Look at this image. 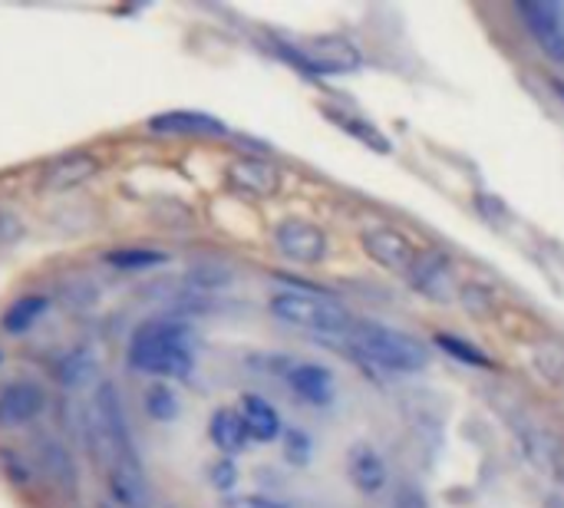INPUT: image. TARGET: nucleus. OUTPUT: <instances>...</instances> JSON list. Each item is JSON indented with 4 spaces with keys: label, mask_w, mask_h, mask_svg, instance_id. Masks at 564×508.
<instances>
[{
    "label": "nucleus",
    "mask_w": 564,
    "mask_h": 508,
    "mask_svg": "<svg viewBox=\"0 0 564 508\" xmlns=\"http://www.w3.org/2000/svg\"><path fill=\"white\" fill-rule=\"evenodd\" d=\"M89 453L102 469V479L109 486V496L122 508H149V483L135 453V443L129 436L126 410L119 400V390L112 383H99L93 403H89V423H86Z\"/></svg>",
    "instance_id": "nucleus-1"
},
{
    "label": "nucleus",
    "mask_w": 564,
    "mask_h": 508,
    "mask_svg": "<svg viewBox=\"0 0 564 508\" xmlns=\"http://www.w3.org/2000/svg\"><path fill=\"white\" fill-rule=\"evenodd\" d=\"M126 360L139 374L169 377V380H188L195 367V344L192 331L175 317H152L135 327Z\"/></svg>",
    "instance_id": "nucleus-2"
},
{
    "label": "nucleus",
    "mask_w": 564,
    "mask_h": 508,
    "mask_svg": "<svg viewBox=\"0 0 564 508\" xmlns=\"http://www.w3.org/2000/svg\"><path fill=\"white\" fill-rule=\"evenodd\" d=\"M350 350L367 360L370 367H380L387 374H420L430 360L426 347L413 341L410 334L377 324V321H354L344 334Z\"/></svg>",
    "instance_id": "nucleus-3"
},
{
    "label": "nucleus",
    "mask_w": 564,
    "mask_h": 508,
    "mask_svg": "<svg viewBox=\"0 0 564 508\" xmlns=\"http://www.w3.org/2000/svg\"><path fill=\"white\" fill-rule=\"evenodd\" d=\"M271 314L294 331H307L317 337H337V341H344V334L357 321L344 304H337L334 298H327L321 291H281L271 298Z\"/></svg>",
    "instance_id": "nucleus-4"
},
{
    "label": "nucleus",
    "mask_w": 564,
    "mask_h": 508,
    "mask_svg": "<svg viewBox=\"0 0 564 508\" xmlns=\"http://www.w3.org/2000/svg\"><path fill=\"white\" fill-rule=\"evenodd\" d=\"M284 56L294 60L304 73L311 76H337V73H354L364 56L354 43H347L344 36H317V40H307L301 46H288L281 43Z\"/></svg>",
    "instance_id": "nucleus-5"
},
{
    "label": "nucleus",
    "mask_w": 564,
    "mask_h": 508,
    "mask_svg": "<svg viewBox=\"0 0 564 508\" xmlns=\"http://www.w3.org/2000/svg\"><path fill=\"white\" fill-rule=\"evenodd\" d=\"M516 13H519L525 33L535 40V46L552 63H564V3H558V0H522V3H516Z\"/></svg>",
    "instance_id": "nucleus-6"
},
{
    "label": "nucleus",
    "mask_w": 564,
    "mask_h": 508,
    "mask_svg": "<svg viewBox=\"0 0 564 508\" xmlns=\"http://www.w3.org/2000/svg\"><path fill=\"white\" fill-rule=\"evenodd\" d=\"M278 370L284 377V383L297 393V400H304L307 407H330L337 383L334 374L324 364H311V360H294V357H278L274 360Z\"/></svg>",
    "instance_id": "nucleus-7"
},
{
    "label": "nucleus",
    "mask_w": 564,
    "mask_h": 508,
    "mask_svg": "<svg viewBox=\"0 0 564 508\" xmlns=\"http://www.w3.org/2000/svg\"><path fill=\"white\" fill-rule=\"evenodd\" d=\"M274 245L284 258H291L297 264H317L327 255L324 228H317L314 221H304V218H284L274 228Z\"/></svg>",
    "instance_id": "nucleus-8"
},
{
    "label": "nucleus",
    "mask_w": 564,
    "mask_h": 508,
    "mask_svg": "<svg viewBox=\"0 0 564 508\" xmlns=\"http://www.w3.org/2000/svg\"><path fill=\"white\" fill-rule=\"evenodd\" d=\"M225 179L235 192L251 195V198H271L281 188V169L268 159H254V155H238L228 162Z\"/></svg>",
    "instance_id": "nucleus-9"
},
{
    "label": "nucleus",
    "mask_w": 564,
    "mask_h": 508,
    "mask_svg": "<svg viewBox=\"0 0 564 508\" xmlns=\"http://www.w3.org/2000/svg\"><path fill=\"white\" fill-rule=\"evenodd\" d=\"M360 245L380 268L397 271V274H406L416 261V248L410 245V238L397 228H387V225L367 228L360 235Z\"/></svg>",
    "instance_id": "nucleus-10"
},
{
    "label": "nucleus",
    "mask_w": 564,
    "mask_h": 508,
    "mask_svg": "<svg viewBox=\"0 0 564 508\" xmlns=\"http://www.w3.org/2000/svg\"><path fill=\"white\" fill-rule=\"evenodd\" d=\"M406 281L420 291V294H426V298H433V301H453V291H456V278H453V261L443 255V251H423V255H416V261H413V268L406 271Z\"/></svg>",
    "instance_id": "nucleus-11"
},
{
    "label": "nucleus",
    "mask_w": 564,
    "mask_h": 508,
    "mask_svg": "<svg viewBox=\"0 0 564 508\" xmlns=\"http://www.w3.org/2000/svg\"><path fill=\"white\" fill-rule=\"evenodd\" d=\"M149 132L155 136H175V139H225L228 136V126L208 112H185V109H175V112H162V116H152L149 119Z\"/></svg>",
    "instance_id": "nucleus-12"
},
{
    "label": "nucleus",
    "mask_w": 564,
    "mask_h": 508,
    "mask_svg": "<svg viewBox=\"0 0 564 508\" xmlns=\"http://www.w3.org/2000/svg\"><path fill=\"white\" fill-rule=\"evenodd\" d=\"M46 407V393L43 387H36L33 380H17L7 383L0 390V426H23L33 423Z\"/></svg>",
    "instance_id": "nucleus-13"
},
{
    "label": "nucleus",
    "mask_w": 564,
    "mask_h": 508,
    "mask_svg": "<svg viewBox=\"0 0 564 508\" xmlns=\"http://www.w3.org/2000/svg\"><path fill=\"white\" fill-rule=\"evenodd\" d=\"M99 169H102V162L93 152H66V155L53 159L43 169L40 185L46 192H66V188H76V185H86Z\"/></svg>",
    "instance_id": "nucleus-14"
},
{
    "label": "nucleus",
    "mask_w": 564,
    "mask_h": 508,
    "mask_svg": "<svg viewBox=\"0 0 564 508\" xmlns=\"http://www.w3.org/2000/svg\"><path fill=\"white\" fill-rule=\"evenodd\" d=\"M347 476L364 496H377L387 486V463L373 446L354 443L350 453H347Z\"/></svg>",
    "instance_id": "nucleus-15"
},
{
    "label": "nucleus",
    "mask_w": 564,
    "mask_h": 508,
    "mask_svg": "<svg viewBox=\"0 0 564 508\" xmlns=\"http://www.w3.org/2000/svg\"><path fill=\"white\" fill-rule=\"evenodd\" d=\"M245 430H248V440H258V443H271L284 433V423H281V413L274 410V403H268L264 397L258 393H245L241 397V410H238Z\"/></svg>",
    "instance_id": "nucleus-16"
},
{
    "label": "nucleus",
    "mask_w": 564,
    "mask_h": 508,
    "mask_svg": "<svg viewBox=\"0 0 564 508\" xmlns=\"http://www.w3.org/2000/svg\"><path fill=\"white\" fill-rule=\"evenodd\" d=\"M208 436L225 456H238L248 446V430L238 417V410H218L208 420Z\"/></svg>",
    "instance_id": "nucleus-17"
},
{
    "label": "nucleus",
    "mask_w": 564,
    "mask_h": 508,
    "mask_svg": "<svg viewBox=\"0 0 564 508\" xmlns=\"http://www.w3.org/2000/svg\"><path fill=\"white\" fill-rule=\"evenodd\" d=\"M36 450H40V463H43L46 476L53 479V486H56L63 496H73V489H76V469H73L69 453H66L56 440H40Z\"/></svg>",
    "instance_id": "nucleus-18"
},
{
    "label": "nucleus",
    "mask_w": 564,
    "mask_h": 508,
    "mask_svg": "<svg viewBox=\"0 0 564 508\" xmlns=\"http://www.w3.org/2000/svg\"><path fill=\"white\" fill-rule=\"evenodd\" d=\"M43 311H46V298L30 294V298L13 301V304L3 311L0 324H3V331H7V334H23L26 327H33V324H36V317H43Z\"/></svg>",
    "instance_id": "nucleus-19"
},
{
    "label": "nucleus",
    "mask_w": 564,
    "mask_h": 508,
    "mask_svg": "<svg viewBox=\"0 0 564 508\" xmlns=\"http://www.w3.org/2000/svg\"><path fill=\"white\" fill-rule=\"evenodd\" d=\"M436 347H440L443 354H449L453 360L466 364V367H492V357H489V354H482L479 347H473V344H469V341H463V337L436 334Z\"/></svg>",
    "instance_id": "nucleus-20"
},
{
    "label": "nucleus",
    "mask_w": 564,
    "mask_h": 508,
    "mask_svg": "<svg viewBox=\"0 0 564 508\" xmlns=\"http://www.w3.org/2000/svg\"><path fill=\"white\" fill-rule=\"evenodd\" d=\"M106 261L112 268H122V271H142V268H155L165 261L162 251H149V248H122V251H109Z\"/></svg>",
    "instance_id": "nucleus-21"
},
{
    "label": "nucleus",
    "mask_w": 564,
    "mask_h": 508,
    "mask_svg": "<svg viewBox=\"0 0 564 508\" xmlns=\"http://www.w3.org/2000/svg\"><path fill=\"white\" fill-rule=\"evenodd\" d=\"M145 413L155 420V423H172L178 417V400L175 393L165 387V383H155L149 393H145Z\"/></svg>",
    "instance_id": "nucleus-22"
},
{
    "label": "nucleus",
    "mask_w": 564,
    "mask_h": 508,
    "mask_svg": "<svg viewBox=\"0 0 564 508\" xmlns=\"http://www.w3.org/2000/svg\"><path fill=\"white\" fill-rule=\"evenodd\" d=\"M327 119H334L337 126H344L350 136L364 139V142H367V145H373L377 152H390V142H387L383 136H377V129H373V126H367V122H360V119H354V116L334 112V109H327Z\"/></svg>",
    "instance_id": "nucleus-23"
},
{
    "label": "nucleus",
    "mask_w": 564,
    "mask_h": 508,
    "mask_svg": "<svg viewBox=\"0 0 564 508\" xmlns=\"http://www.w3.org/2000/svg\"><path fill=\"white\" fill-rule=\"evenodd\" d=\"M535 367H539V374H542L545 380H562L564 377V344H558V341H549V344H542V347H539V354H535Z\"/></svg>",
    "instance_id": "nucleus-24"
},
{
    "label": "nucleus",
    "mask_w": 564,
    "mask_h": 508,
    "mask_svg": "<svg viewBox=\"0 0 564 508\" xmlns=\"http://www.w3.org/2000/svg\"><path fill=\"white\" fill-rule=\"evenodd\" d=\"M311 456H314L311 436H307L304 430H288V433H284V460H288L291 466H307Z\"/></svg>",
    "instance_id": "nucleus-25"
},
{
    "label": "nucleus",
    "mask_w": 564,
    "mask_h": 508,
    "mask_svg": "<svg viewBox=\"0 0 564 508\" xmlns=\"http://www.w3.org/2000/svg\"><path fill=\"white\" fill-rule=\"evenodd\" d=\"M89 374H93V357H89V354H73L69 360L59 364V377H63L66 383H83Z\"/></svg>",
    "instance_id": "nucleus-26"
},
{
    "label": "nucleus",
    "mask_w": 564,
    "mask_h": 508,
    "mask_svg": "<svg viewBox=\"0 0 564 508\" xmlns=\"http://www.w3.org/2000/svg\"><path fill=\"white\" fill-rule=\"evenodd\" d=\"M208 483H212L215 489L228 493V489L238 483V469H235V463H231V460H221V463H215V466L208 469Z\"/></svg>",
    "instance_id": "nucleus-27"
},
{
    "label": "nucleus",
    "mask_w": 564,
    "mask_h": 508,
    "mask_svg": "<svg viewBox=\"0 0 564 508\" xmlns=\"http://www.w3.org/2000/svg\"><path fill=\"white\" fill-rule=\"evenodd\" d=\"M225 508H288L284 502H278V499H271V496H235V499H228Z\"/></svg>",
    "instance_id": "nucleus-28"
}]
</instances>
